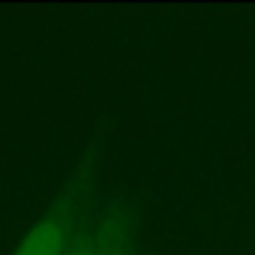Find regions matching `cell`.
<instances>
[{
	"label": "cell",
	"instance_id": "cell-2",
	"mask_svg": "<svg viewBox=\"0 0 255 255\" xmlns=\"http://www.w3.org/2000/svg\"><path fill=\"white\" fill-rule=\"evenodd\" d=\"M68 255H110V253H105V250H100V248H75V250L68 253Z\"/></svg>",
	"mask_w": 255,
	"mask_h": 255
},
{
	"label": "cell",
	"instance_id": "cell-1",
	"mask_svg": "<svg viewBox=\"0 0 255 255\" xmlns=\"http://www.w3.org/2000/svg\"><path fill=\"white\" fill-rule=\"evenodd\" d=\"M13 255H68L65 253V228L60 220L35 223Z\"/></svg>",
	"mask_w": 255,
	"mask_h": 255
}]
</instances>
